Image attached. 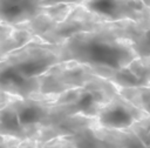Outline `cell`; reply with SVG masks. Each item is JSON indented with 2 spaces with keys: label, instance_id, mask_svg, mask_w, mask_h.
<instances>
[{
  "label": "cell",
  "instance_id": "7c38bea8",
  "mask_svg": "<svg viewBox=\"0 0 150 148\" xmlns=\"http://www.w3.org/2000/svg\"><path fill=\"white\" fill-rule=\"evenodd\" d=\"M95 128L100 136L112 141L118 148H150L134 132L132 128H128L123 130H111V129L101 128L97 125Z\"/></svg>",
  "mask_w": 150,
  "mask_h": 148
},
{
  "label": "cell",
  "instance_id": "8992f818",
  "mask_svg": "<svg viewBox=\"0 0 150 148\" xmlns=\"http://www.w3.org/2000/svg\"><path fill=\"white\" fill-rule=\"evenodd\" d=\"M149 115L128 101L118 92L102 108L96 117L97 126L111 130L131 128L135 123L143 121Z\"/></svg>",
  "mask_w": 150,
  "mask_h": 148
},
{
  "label": "cell",
  "instance_id": "3957f363",
  "mask_svg": "<svg viewBox=\"0 0 150 148\" xmlns=\"http://www.w3.org/2000/svg\"><path fill=\"white\" fill-rule=\"evenodd\" d=\"M4 59L28 79H41L52 67L62 62L60 43H50L39 38Z\"/></svg>",
  "mask_w": 150,
  "mask_h": 148
},
{
  "label": "cell",
  "instance_id": "7a4b0ae2",
  "mask_svg": "<svg viewBox=\"0 0 150 148\" xmlns=\"http://www.w3.org/2000/svg\"><path fill=\"white\" fill-rule=\"evenodd\" d=\"M59 95L18 97L0 107V133L22 141H50L52 130L70 115L56 99Z\"/></svg>",
  "mask_w": 150,
  "mask_h": 148
},
{
  "label": "cell",
  "instance_id": "277c9868",
  "mask_svg": "<svg viewBox=\"0 0 150 148\" xmlns=\"http://www.w3.org/2000/svg\"><path fill=\"white\" fill-rule=\"evenodd\" d=\"M96 74L86 65L76 61H62L41 76L42 95H60L67 90L86 86Z\"/></svg>",
  "mask_w": 150,
  "mask_h": 148
},
{
  "label": "cell",
  "instance_id": "8fae6325",
  "mask_svg": "<svg viewBox=\"0 0 150 148\" xmlns=\"http://www.w3.org/2000/svg\"><path fill=\"white\" fill-rule=\"evenodd\" d=\"M95 127L96 125L87 127L74 135L64 137L74 148H118L112 141L100 136Z\"/></svg>",
  "mask_w": 150,
  "mask_h": 148
},
{
  "label": "cell",
  "instance_id": "ac0fdd59",
  "mask_svg": "<svg viewBox=\"0 0 150 148\" xmlns=\"http://www.w3.org/2000/svg\"><path fill=\"white\" fill-rule=\"evenodd\" d=\"M1 60H2V59H1V58H0V61H1Z\"/></svg>",
  "mask_w": 150,
  "mask_h": 148
},
{
  "label": "cell",
  "instance_id": "6da1fadb",
  "mask_svg": "<svg viewBox=\"0 0 150 148\" xmlns=\"http://www.w3.org/2000/svg\"><path fill=\"white\" fill-rule=\"evenodd\" d=\"M123 22H98L93 29L74 34L60 43L62 61L80 62L95 74L128 67L138 56L123 33Z\"/></svg>",
  "mask_w": 150,
  "mask_h": 148
},
{
  "label": "cell",
  "instance_id": "30bf717a",
  "mask_svg": "<svg viewBox=\"0 0 150 148\" xmlns=\"http://www.w3.org/2000/svg\"><path fill=\"white\" fill-rule=\"evenodd\" d=\"M34 39L27 31L0 21V58L4 59L9 53L23 47Z\"/></svg>",
  "mask_w": 150,
  "mask_h": 148
},
{
  "label": "cell",
  "instance_id": "2e32d148",
  "mask_svg": "<svg viewBox=\"0 0 150 148\" xmlns=\"http://www.w3.org/2000/svg\"><path fill=\"white\" fill-rule=\"evenodd\" d=\"M84 0H45V7H52L57 5H81Z\"/></svg>",
  "mask_w": 150,
  "mask_h": 148
},
{
  "label": "cell",
  "instance_id": "9a60e30c",
  "mask_svg": "<svg viewBox=\"0 0 150 148\" xmlns=\"http://www.w3.org/2000/svg\"><path fill=\"white\" fill-rule=\"evenodd\" d=\"M40 148H74V147L66 137H57L48 142L41 143Z\"/></svg>",
  "mask_w": 150,
  "mask_h": 148
},
{
  "label": "cell",
  "instance_id": "5b68a950",
  "mask_svg": "<svg viewBox=\"0 0 150 148\" xmlns=\"http://www.w3.org/2000/svg\"><path fill=\"white\" fill-rule=\"evenodd\" d=\"M80 6L104 22H137L150 18V8L143 0H84Z\"/></svg>",
  "mask_w": 150,
  "mask_h": 148
},
{
  "label": "cell",
  "instance_id": "9c48e42d",
  "mask_svg": "<svg viewBox=\"0 0 150 148\" xmlns=\"http://www.w3.org/2000/svg\"><path fill=\"white\" fill-rule=\"evenodd\" d=\"M123 33L131 41L137 56L150 62V18L142 21H124Z\"/></svg>",
  "mask_w": 150,
  "mask_h": 148
},
{
  "label": "cell",
  "instance_id": "d6986e66",
  "mask_svg": "<svg viewBox=\"0 0 150 148\" xmlns=\"http://www.w3.org/2000/svg\"><path fill=\"white\" fill-rule=\"evenodd\" d=\"M148 86H150V82H149V85H148Z\"/></svg>",
  "mask_w": 150,
  "mask_h": 148
},
{
  "label": "cell",
  "instance_id": "52a82bcc",
  "mask_svg": "<svg viewBox=\"0 0 150 148\" xmlns=\"http://www.w3.org/2000/svg\"><path fill=\"white\" fill-rule=\"evenodd\" d=\"M98 22L104 21L100 20L84 7L77 5L62 21H60L52 31L46 33L41 39L50 43H62L74 34L93 29Z\"/></svg>",
  "mask_w": 150,
  "mask_h": 148
},
{
  "label": "cell",
  "instance_id": "e0dca14e",
  "mask_svg": "<svg viewBox=\"0 0 150 148\" xmlns=\"http://www.w3.org/2000/svg\"><path fill=\"white\" fill-rule=\"evenodd\" d=\"M41 142L34 141V140H25L21 142V144L18 148H40Z\"/></svg>",
  "mask_w": 150,
  "mask_h": 148
},
{
  "label": "cell",
  "instance_id": "4fadbf2b",
  "mask_svg": "<svg viewBox=\"0 0 150 148\" xmlns=\"http://www.w3.org/2000/svg\"><path fill=\"white\" fill-rule=\"evenodd\" d=\"M118 93L137 108L150 115V86L118 88Z\"/></svg>",
  "mask_w": 150,
  "mask_h": 148
},
{
  "label": "cell",
  "instance_id": "ba28073f",
  "mask_svg": "<svg viewBox=\"0 0 150 148\" xmlns=\"http://www.w3.org/2000/svg\"><path fill=\"white\" fill-rule=\"evenodd\" d=\"M45 9V0H0V21L18 26Z\"/></svg>",
  "mask_w": 150,
  "mask_h": 148
},
{
  "label": "cell",
  "instance_id": "5bb4252c",
  "mask_svg": "<svg viewBox=\"0 0 150 148\" xmlns=\"http://www.w3.org/2000/svg\"><path fill=\"white\" fill-rule=\"evenodd\" d=\"M22 140L0 133V148H18Z\"/></svg>",
  "mask_w": 150,
  "mask_h": 148
}]
</instances>
